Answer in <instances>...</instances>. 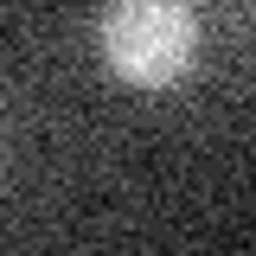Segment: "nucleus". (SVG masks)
Listing matches in <instances>:
<instances>
[{"label": "nucleus", "mask_w": 256, "mask_h": 256, "mask_svg": "<svg viewBox=\"0 0 256 256\" xmlns=\"http://www.w3.org/2000/svg\"><path fill=\"white\" fill-rule=\"evenodd\" d=\"M198 52V20L186 0H109L102 13V58L122 84L160 90L180 84Z\"/></svg>", "instance_id": "1"}]
</instances>
